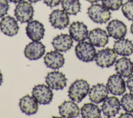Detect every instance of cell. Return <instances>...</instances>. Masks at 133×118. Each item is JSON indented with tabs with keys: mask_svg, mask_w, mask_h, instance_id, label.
Returning a JSON list of instances; mask_svg holds the SVG:
<instances>
[{
	"mask_svg": "<svg viewBox=\"0 0 133 118\" xmlns=\"http://www.w3.org/2000/svg\"><path fill=\"white\" fill-rule=\"evenodd\" d=\"M30 2L32 3H36L38 1H40V0H28Z\"/></svg>",
	"mask_w": 133,
	"mask_h": 118,
	"instance_id": "36",
	"label": "cell"
},
{
	"mask_svg": "<svg viewBox=\"0 0 133 118\" xmlns=\"http://www.w3.org/2000/svg\"><path fill=\"white\" fill-rule=\"evenodd\" d=\"M45 46L41 42L33 41L28 44L24 50L25 57L30 60L41 58L45 54Z\"/></svg>",
	"mask_w": 133,
	"mask_h": 118,
	"instance_id": "9",
	"label": "cell"
},
{
	"mask_svg": "<svg viewBox=\"0 0 133 118\" xmlns=\"http://www.w3.org/2000/svg\"><path fill=\"white\" fill-rule=\"evenodd\" d=\"M45 82L52 89L62 90L66 85L67 78L62 72L55 71L47 74L45 77Z\"/></svg>",
	"mask_w": 133,
	"mask_h": 118,
	"instance_id": "7",
	"label": "cell"
},
{
	"mask_svg": "<svg viewBox=\"0 0 133 118\" xmlns=\"http://www.w3.org/2000/svg\"><path fill=\"white\" fill-rule=\"evenodd\" d=\"M43 1L48 6L54 7L59 4L61 0H43Z\"/></svg>",
	"mask_w": 133,
	"mask_h": 118,
	"instance_id": "30",
	"label": "cell"
},
{
	"mask_svg": "<svg viewBox=\"0 0 133 118\" xmlns=\"http://www.w3.org/2000/svg\"><path fill=\"white\" fill-rule=\"evenodd\" d=\"M101 108L104 115L109 117L114 116L120 110L121 103L115 96L107 97L103 101Z\"/></svg>",
	"mask_w": 133,
	"mask_h": 118,
	"instance_id": "14",
	"label": "cell"
},
{
	"mask_svg": "<svg viewBox=\"0 0 133 118\" xmlns=\"http://www.w3.org/2000/svg\"><path fill=\"white\" fill-rule=\"evenodd\" d=\"M73 40L68 34H61L54 37L51 44L56 50L65 52L73 46Z\"/></svg>",
	"mask_w": 133,
	"mask_h": 118,
	"instance_id": "20",
	"label": "cell"
},
{
	"mask_svg": "<svg viewBox=\"0 0 133 118\" xmlns=\"http://www.w3.org/2000/svg\"><path fill=\"white\" fill-rule=\"evenodd\" d=\"M9 8V5L7 0H0V18L7 13Z\"/></svg>",
	"mask_w": 133,
	"mask_h": 118,
	"instance_id": "29",
	"label": "cell"
},
{
	"mask_svg": "<svg viewBox=\"0 0 133 118\" xmlns=\"http://www.w3.org/2000/svg\"><path fill=\"white\" fill-rule=\"evenodd\" d=\"M61 6L63 10L70 15H76L81 10L79 0H62Z\"/></svg>",
	"mask_w": 133,
	"mask_h": 118,
	"instance_id": "25",
	"label": "cell"
},
{
	"mask_svg": "<svg viewBox=\"0 0 133 118\" xmlns=\"http://www.w3.org/2000/svg\"><path fill=\"white\" fill-rule=\"evenodd\" d=\"M25 30L27 36L33 41H40L44 37L45 33L44 25L37 20L28 22Z\"/></svg>",
	"mask_w": 133,
	"mask_h": 118,
	"instance_id": "11",
	"label": "cell"
},
{
	"mask_svg": "<svg viewBox=\"0 0 133 118\" xmlns=\"http://www.w3.org/2000/svg\"><path fill=\"white\" fill-rule=\"evenodd\" d=\"M32 96L41 104H49L53 98V93L49 87L44 84L35 86L32 91Z\"/></svg>",
	"mask_w": 133,
	"mask_h": 118,
	"instance_id": "5",
	"label": "cell"
},
{
	"mask_svg": "<svg viewBox=\"0 0 133 118\" xmlns=\"http://www.w3.org/2000/svg\"><path fill=\"white\" fill-rule=\"evenodd\" d=\"M128 1H133V0H128Z\"/></svg>",
	"mask_w": 133,
	"mask_h": 118,
	"instance_id": "38",
	"label": "cell"
},
{
	"mask_svg": "<svg viewBox=\"0 0 133 118\" xmlns=\"http://www.w3.org/2000/svg\"><path fill=\"white\" fill-rule=\"evenodd\" d=\"M130 32L133 34V23L131 24L130 27Z\"/></svg>",
	"mask_w": 133,
	"mask_h": 118,
	"instance_id": "37",
	"label": "cell"
},
{
	"mask_svg": "<svg viewBox=\"0 0 133 118\" xmlns=\"http://www.w3.org/2000/svg\"><path fill=\"white\" fill-rule=\"evenodd\" d=\"M87 14L89 18L95 23H105L111 18V14L103 5L92 4L88 7Z\"/></svg>",
	"mask_w": 133,
	"mask_h": 118,
	"instance_id": "2",
	"label": "cell"
},
{
	"mask_svg": "<svg viewBox=\"0 0 133 118\" xmlns=\"http://www.w3.org/2000/svg\"><path fill=\"white\" fill-rule=\"evenodd\" d=\"M107 30L109 36L114 39L122 38L127 33L126 25L117 19H114L109 22L107 26Z\"/></svg>",
	"mask_w": 133,
	"mask_h": 118,
	"instance_id": "13",
	"label": "cell"
},
{
	"mask_svg": "<svg viewBox=\"0 0 133 118\" xmlns=\"http://www.w3.org/2000/svg\"><path fill=\"white\" fill-rule=\"evenodd\" d=\"M82 116L84 118H99L101 110L98 106L92 103H86L81 109Z\"/></svg>",
	"mask_w": 133,
	"mask_h": 118,
	"instance_id": "24",
	"label": "cell"
},
{
	"mask_svg": "<svg viewBox=\"0 0 133 118\" xmlns=\"http://www.w3.org/2000/svg\"><path fill=\"white\" fill-rule=\"evenodd\" d=\"M49 20L51 25L55 28L63 29L69 23V17L64 10L55 9L49 15Z\"/></svg>",
	"mask_w": 133,
	"mask_h": 118,
	"instance_id": "10",
	"label": "cell"
},
{
	"mask_svg": "<svg viewBox=\"0 0 133 118\" xmlns=\"http://www.w3.org/2000/svg\"><path fill=\"white\" fill-rule=\"evenodd\" d=\"M88 39L89 43L98 47L104 46L109 42V36L106 31L99 28L89 32Z\"/></svg>",
	"mask_w": 133,
	"mask_h": 118,
	"instance_id": "15",
	"label": "cell"
},
{
	"mask_svg": "<svg viewBox=\"0 0 133 118\" xmlns=\"http://www.w3.org/2000/svg\"><path fill=\"white\" fill-rule=\"evenodd\" d=\"M122 11L126 18L133 21V1H129L125 3L122 6Z\"/></svg>",
	"mask_w": 133,
	"mask_h": 118,
	"instance_id": "27",
	"label": "cell"
},
{
	"mask_svg": "<svg viewBox=\"0 0 133 118\" xmlns=\"http://www.w3.org/2000/svg\"><path fill=\"white\" fill-rule=\"evenodd\" d=\"M75 51L78 59L85 62L92 61L96 55L94 45L87 42H79L75 46Z\"/></svg>",
	"mask_w": 133,
	"mask_h": 118,
	"instance_id": "3",
	"label": "cell"
},
{
	"mask_svg": "<svg viewBox=\"0 0 133 118\" xmlns=\"http://www.w3.org/2000/svg\"><path fill=\"white\" fill-rule=\"evenodd\" d=\"M59 112L63 117H76L79 115V109L72 101H64L59 107Z\"/></svg>",
	"mask_w": 133,
	"mask_h": 118,
	"instance_id": "21",
	"label": "cell"
},
{
	"mask_svg": "<svg viewBox=\"0 0 133 118\" xmlns=\"http://www.w3.org/2000/svg\"><path fill=\"white\" fill-rule=\"evenodd\" d=\"M113 49L118 55L128 56L133 53V44L128 39L120 38L114 42Z\"/></svg>",
	"mask_w": 133,
	"mask_h": 118,
	"instance_id": "23",
	"label": "cell"
},
{
	"mask_svg": "<svg viewBox=\"0 0 133 118\" xmlns=\"http://www.w3.org/2000/svg\"><path fill=\"white\" fill-rule=\"evenodd\" d=\"M107 87L109 91L114 95H122L126 91L125 81L120 75L118 74H114L109 76Z\"/></svg>",
	"mask_w": 133,
	"mask_h": 118,
	"instance_id": "8",
	"label": "cell"
},
{
	"mask_svg": "<svg viewBox=\"0 0 133 118\" xmlns=\"http://www.w3.org/2000/svg\"><path fill=\"white\" fill-rule=\"evenodd\" d=\"M115 69L117 74L127 77L130 76L133 72V63L130 59L122 57L116 61Z\"/></svg>",
	"mask_w": 133,
	"mask_h": 118,
	"instance_id": "22",
	"label": "cell"
},
{
	"mask_svg": "<svg viewBox=\"0 0 133 118\" xmlns=\"http://www.w3.org/2000/svg\"><path fill=\"white\" fill-rule=\"evenodd\" d=\"M89 90V84L83 79L77 80L70 86L68 96L72 101L77 103L81 102L87 96Z\"/></svg>",
	"mask_w": 133,
	"mask_h": 118,
	"instance_id": "1",
	"label": "cell"
},
{
	"mask_svg": "<svg viewBox=\"0 0 133 118\" xmlns=\"http://www.w3.org/2000/svg\"><path fill=\"white\" fill-rule=\"evenodd\" d=\"M127 86L130 91L133 93V75L129 76L126 81Z\"/></svg>",
	"mask_w": 133,
	"mask_h": 118,
	"instance_id": "31",
	"label": "cell"
},
{
	"mask_svg": "<svg viewBox=\"0 0 133 118\" xmlns=\"http://www.w3.org/2000/svg\"><path fill=\"white\" fill-rule=\"evenodd\" d=\"M9 2L14 3H18L22 2L23 0H8Z\"/></svg>",
	"mask_w": 133,
	"mask_h": 118,
	"instance_id": "33",
	"label": "cell"
},
{
	"mask_svg": "<svg viewBox=\"0 0 133 118\" xmlns=\"http://www.w3.org/2000/svg\"><path fill=\"white\" fill-rule=\"evenodd\" d=\"M121 104L123 109L127 112H133V94L126 93L121 100Z\"/></svg>",
	"mask_w": 133,
	"mask_h": 118,
	"instance_id": "26",
	"label": "cell"
},
{
	"mask_svg": "<svg viewBox=\"0 0 133 118\" xmlns=\"http://www.w3.org/2000/svg\"><path fill=\"white\" fill-rule=\"evenodd\" d=\"M86 1L90 3H96V2H98L100 0H86Z\"/></svg>",
	"mask_w": 133,
	"mask_h": 118,
	"instance_id": "35",
	"label": "cell"
},
{
	"mask_svg": "<svg viewBox=\"0 0 133 118\" xmlns=\"http://www.w3.org/2000/svg\"><path fill=\"white\" fill-rule=\"evenodd\" d=\"M120 117H133V115L130 112H126V113H122L121 114L119 118Z\"/></svg>",
	"mask_w": 133,
	"mask_h": 118,
	"instance_id": "32",
	"label": "cell"
},
{
	"mask_svg": "<svg viewBox=\"0 0 133 118\" xmlns=\"http://www.w3.org/2000/svg\"><path fill=\"white\" fill-rule=\"evenodd\" d=\"M46 67L52 69H58L62 67L65 61L63 55L57 50L47 53L44 58Z\"/></svg>",
	"mask_w": 133,
	"mask_h": 118,
	"instance_id": "17",
	"label": "cell"
},
{
	"mask_svg": "<svg viewBox=\"0 0 133 118\" xmlns=\"http://www.w3.org/2000/svg\"><path fill=\"white\" fill-rule=\"evenodd\" d=\"M0 29L6 35L13 36L18 33L19 27L14 17L7 16L2 19L0 22Z\"/></svg>",
	"mask_w": 133,
	"mask_h": 118,
	"instance_id": "16",
	"label": "cell"
},
{
	"mask_svg": "<svg viewBox=\"0 0 133 118\" xmlns=\"http://www.w3.org/2000/svg\"><path fill=\"white\" fill-rule=\"evenodd\" d=\"M102 5L109 10H118L123 4V0H101Z\"/></svg>",
	"mask_w": 133,
	"mask_h": 118,
	"instance_id": "28",
	"label": "cell"
},
{
	"mask_svg": "<svg viewBox=\"0 0 133 118\" xmlns=\"http://www.w3.org/2000/svg\"><path fill=\"white\" fill-rule=\"evenodd\" d=\"M69 32L71 37L77 42L84 41L88 35L87 27L79 21L72 22L69 28Z\"/></svg>",
	"mask_w": 133,
	"mask_h": 118,
	"instance_id": "12",
	"label": "cell"
},
{
	"mask_svg": "<svg viewBox=\"0 0 133 118\" xmlns=\"http://www.w3.org/2000/svg\"><path fill=\"white\" fill-rule=\"evenodd\" d=\"M108 89L103 84L98 83L93 85L89 90V99L96 103H100L108 97Z\"/></svg>",
	"mask_w": 133,
	"mask_h": 118,
	"instance_id": "18",
	"label": "cell"
},
{
	"mask_svg": "<svg viewBox=\"0 0 133 118\" xmlns=\"http://www.w3.org/2000/svg\"><path fill=\"white\" fill-rule=\"evenodd\" d=\"M117 55L115 51L110 48L99 50L96 55L97 65L101 68H108L112 65L116 61Z\"/></svg>",
	"mask_w": 133,
	"mask_h": 118,
	"instance_id": "4",
	"label": "cell"
},
{
	"mask_svg": "<svg viewBox=\"0 0 133 118\" xmlns=\"http://www.w3.org/2000/svg\"><path fill=\"white\" fill-rule=\"evenodd\" d=\"M15 15L21 23L29 22L33 18L34 9L32 5L26 1H22L16 6Z\"/></svg>",
	"mask_w": 133,
	"mask_h": 118,
	"instance_id": "6",
	"label": "cell"
},
{
	"mask_svg": "<svg viewBox=\"0 0 133 118\" xmlns=\"http://www.w3.org/2000/svg\"><path fill=\"white\" fill-rule=\"evenodd\" d=\"M2 82H3V74L0 70V86L1 85Z\"/></svg>",
	"mask_w": 133,
	"mask_h": 118,
	"instance_id": "34",
	"label": "cell"
},
{
	"mask_svg": "<svg viewBox=\"0 0 133 118\" xmlns=\"http://www.w3.org/2000/svg\"><path fill=\"white\" fill-rule=\"evenodd\" d=\"M19 107L21 111L28 115L35 114L38 109L37 101L33 97L29 95L20 99Z\"/></svg>",
	"mask_w": 133,
	"mask_h": 118,
	"instance_id": "19",
	"label": "cell"
}]
</instances>
